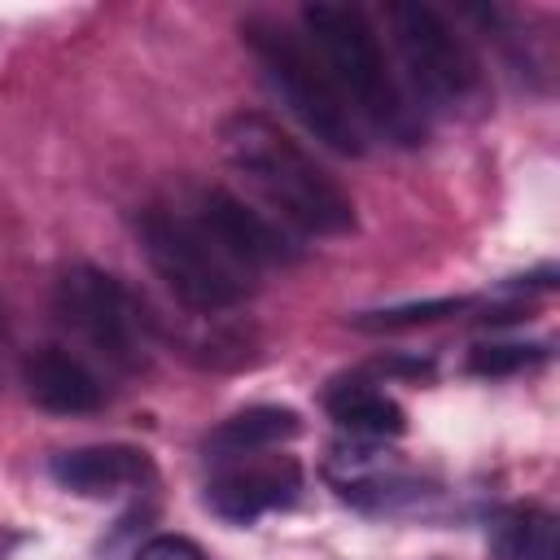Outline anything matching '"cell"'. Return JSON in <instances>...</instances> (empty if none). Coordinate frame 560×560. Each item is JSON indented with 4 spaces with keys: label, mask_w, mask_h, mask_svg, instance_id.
<instances>
[{
    "label": "cell",
    "mask_w": 560,
    "mask_h": 560,
    "mask_svg": "<svg viewBox=\"0 0 560 560\" xmlns=\"http://www.w3.org/2000/svg\"><path fill=\"white\" fill-rule=\"evenodd\" d=\"M136 560H206V551L184 534H158L136 551Z\"/></svg>",
    "instance_id": "cell-17"
},
{
    "label": "cell",
    "mask_w": 560,
    "mask_h": 560,
    "mask_svg": "<svg viewBox=\"0 0 560 560\" xmlns=\"http://www.w3.org/2000/svg\"><path fill=\"white\" fill-rule=\"evenodd\" d=\"M472 311V298H429V302H402V306H381V311H363L350 324L368 328V332H385V328H416V324H438L451 315Z\"/></svg>",
    "instance_id": "cell-15"
},
{
    "label": "cell",
    "mask_w": 560,
    "mask_h": 560,
    "mask_svg": "<svg viewBox=\"0 0 560 560\" xmlns=\"http://www.w3.org/2000/svg\"><path fill=\"white\" fill-rule=\"evenodd\" d=\"M22 385H26V398L52 416H88V411L105 407L101 376L79 354L61 350V346H44V350L26 354Z\"/></svg>",
    "instance_id": "cell-11"
},
{
    "label": "cell",
    "mask_w": 560,
    "mask_h": 560,
    "mask_svg": "<svg viewBox=\"0 0 560 560\" xmlns=\"http://www.w3.org/2000/svg\"><path fill=\"white\" fill-rule=\"evenodd\" d=\"M18 542H22V534H13V529H4V525H0V556H4L9 547H18Z\"/></svg>",
    "instance_id": "cell-18"
},
{
    "label": "cell",
    "mask_w": 560,
    "mask_h": 560,
    "mask_svg": "<svg viewBox=\"0 0 560 560\" xmlns=\"http://www.w3.org/2000/svg\"><path fill=\"white\" fill-rule=\"evenodd\" d=\"M490 547L499 560H560L556 516L547 508H508L490 525Z\"/></svg>",
    "instance_id": "cell-14"
},
{
    "label": "cell",
    "mask_w": 560,
    "mask_h": 560,
    "mask_svg": "<svg viewBox=\"0 0 560 560\" xmlns=\"http://www.w3.org/2000/svg\"><path fill=\"white\" fill-rule=\"evenodd\" d=\"M302 31L324 61L328 79L354 109V118L372 131H381L394 144H420L424 140V118L402 79L394 74L376 26L368 22L363 9L354 4H306L302 9Z\"/></svg>",
    "instance_id": "cell-2"
},
{
    "label": "cell",
    "mask_w": 560,
    "mask_h": 560,
    "mask_svg": "<svg viewBox=\"0 0 560 560\" xmlns=\"http://www.w3.org/2000/svg\"><path fill=\"white\" fill-rule=\"evenodd\" d=\"M538 363H547V346H529V341H486L468 354V372L477 376H512Z\"/></svg>",
    "instance_id": "cell-16"
},
{
    "label": "cell",
    "mask_w": 560,
    "mask_h": 560,
    "mask_svg": "<svg viewBox=\"0 0 560 560\" xmlns=\"http://www.w3.org/2000/svg\"><path fill=\"white\" fill-rule=\"evenodd\" d=\"M298 433H302V416L293 407H245V411L228 416L206 438V455H210V464L236 459V455H258V451H276L280 442H289Z\"/></svg>",
    "instance_id": "cell-13"
},
{
    "label": "cell",
    "mask_w": 560,
    "mask_h": 560,
    "mask_svg": "<svg viewBox=\"0 0 560 560\" xmlns=\"http://www.w3.org/2000/svg\"><path fill=\"white\" fill-rule=\"evenodd\" d=\"M223 158L258 188L276 219L306 236H346L354 232V201L337 175L302 149L276 118L258 109H236L219 131Z\"/></svg>",
    "instance_id": "cell-1"
},
{
    "label": "cell",
    "mask_w": 560,
    "mask_h": 560,
    "mask_svg": "<svg viewBox=\"0 0 560 560\" xmlns=\"http://www.w3.org/2000/svg\"><path fill=\"white\" fill-rule=\"evenodd\" d=\"M324 407L346 433H354L363 442H385L407 429V411L398 407V398H389L376 381H363V376L332 381L324 394Z\"/></svg>",
    "instance_id": "cell-12"
},
{
    "label": "cell",
    "mask_w": 560,
    "mask_h": 560,
    "mask_svg": "<svg viewBox=\"0 0 560 560\" xmlns=\"http://www.w3.org/2000/svg\"><path fill=\"white\" fill-rule=\"evenodd\" d=\"M48 477L79 499H114L127 490H144L153 481V464L140 446L105 442V446L57 451L48 459Z\"/></svg>",
    "instance_id": "cell-10"
},
{
    "label": "cell",
    "mask_w": 560,
    "mask_h": 560,
    "mask_svg": "<svg viewBox=\"0 0 560 560\" xmlns=\"http://www.w3.org/2000/svg\"><path fill=\"white\" fill-rule=\"evenodd\" d=\"M57 319L118 372H144L153 359V315L144 302L101 267H70L52 289Z\"/></svg>",
    "instance_id": "cell-6"
},
{
    "label": "cell",
    "mask_w": 560,
    "mask_h": 560,
    "mask_svg": "<svg viewBox=\"0 0 560 560\" xmlns=\"http://www.w3.org/2000/svg\"><path fill=\"white\" fill-rule=\"evenodd\" d=\"M385 26L394 39V52L407 70L411 92L442 114H464L486 101V74L464 35L420 0L385 4Z\"/></svg>",
    "instance_id": "cell-5"
},
{
    "label": "cell",
    "mask_w": 560,
    "mask_h": 560,
    "mask_svg": "<svg viewBox=\"0 0 560 560\" xmlns=\"http://www.w3.org/2000/svg\"><path fill=\"white\" fill-rule=\"evenodd\" d=\"M298 494H302V464L280 451L219 459L206 481V508L236 525H249L262 512L289 508Z\"/></svg>",
    "instance_id": "cell-7"
},
{
    "label": "cell",
    "mask_w": 560,
    "mask_h": 560,
    "mask_svg": "<svg viewBox=\"0 0 560 560\" xmlns=\"http://www.w3.org/2000/svg\"><path fill=\"white\" fill-rule=\"evenodd\" d=\"M328 481L337 486L341 499L372 508V512H402V508H420L433 490L411 477L389 451L372 446V442H354V446H337L328 459Z\"/></svg>",
    "instance_id": "cell-9"
},
{
    "label": "cell",
    "mask_w": 560,
    "mask_h": 560,
    "mask_svg": "<svg viewBox=\"0 0 560 560\" xmlns=\"http://www.w3.org/2000/svg\"><path fill=\"white\" fill-rule=\"evenodd\" d=\"M188 210V219L241 267V271H262L276 262L293 258L289 236L280 232L276 219H267L262 210L245 206L241 197H232L228 188H192L188 201H179Z\"/></svg>",
    "instance_id": "cell-8"
},
{
    "label": "cell",
    "mask_w": 560,
    "mask_h": 560,
    "mask_svg": "<svg viewBox=\"0 0 560 560\" xmlns=\"http://www.w3.org/2000/svg\"><path fill=\"white\" fill-rule=\"evenodd\" d=\"M140 249L162 284L197 315H219L245 302L249 271H241L192 219L184 206H149L136 223Z\"/></svg>",
    "instance_id": "cell-4"
},
{
    "label": "cell",
    "mask_w": 560,
    "mask_h": 560,
    "mask_svg": "<svg viewBox=\"0 0 560 560\" xmlns=\"http://www.w3.org/2000/svg\"><path fill=\"white\" fill-rule=\"evenodd\" d=\"M241 35L249 44V52L262 66V79L271 83V92L280 96V105L332 153L359 158L368 149V131L354 118V109L346 105V96L337 92V83L328 79L324 61L315 57L311 39L298 35L293 26L276 22V18H245Z\"/></svg>",
    "instance_id": "cell-3"
}]
</instances>
